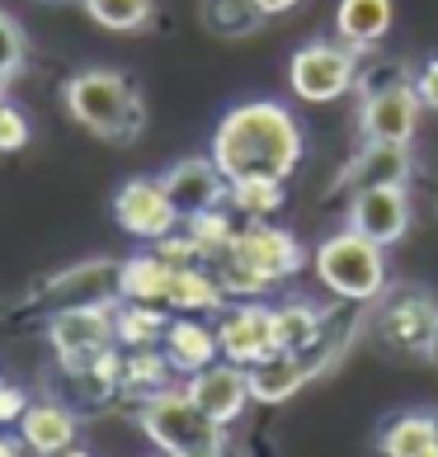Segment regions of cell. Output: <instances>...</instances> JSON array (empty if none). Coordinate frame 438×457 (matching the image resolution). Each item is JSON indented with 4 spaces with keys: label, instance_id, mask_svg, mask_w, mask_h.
Segmentation results:
<instances>
[{
    "label": "cell",
    "instance_id": "cell-34",
    "mask_svg": "<svg viewBox=\"0 0 438 457\" xmlns=\"http://www.w3.org/2000/svg\"><path fill=\"white\" fill-rule=\"evenodd\" d=\"M29 146V118L0 99V151H24Z\"/></svg>",
    "mask_w": 438,
    "mask_h": 457
},
{
    "label": "cell",
    "instance_id": "cell-25",
    "mask_svg": "<svg viewBox=\"0 0 438 457\" xmlns=\"http://www.w3.org/2000/svg\"><path fill=\"white\" fill-rule=\"evenodd\" d=\"M118 386H123V392H132L137 401L165 392V386H170V359H165V353H156V345H151V349H128L123 382H118Z\"/></svg>",
    "mask_w": 438,
    "mask_h": 457
},
{
    "label": "cell",
    "instance_id": "cell-11",
    "mask_svg": "<svg viewBox=\"0 0 438 457\" xmlns=\"http://www.w3.org/2000/svg\"><path fill=\"white\" fill-rule=\"evenodd\" d=\"M203 411L217 420V425H231V420H241L245 415V405L255 401L250 396V372L241 363H208V368H198L189 372V386H184Z\"/></svg>",
    "mask_w": 438,
    "mask_h": 457
},
{
    "label": "cell",
    "instance_id": "cell-31",
    "mask_svg": "<svg viewBox=\"0 0 438 457\" xmlns=\"http://www.w3.org/2000/svg\"><path fill=\"white\" fill-rule=\"evenodd\" d=\"M20 66H24V33L5 10H0V90L20 76Z\"/></svg>",
    "mask_w": 438,
    "mask_h": 457
},
{
    "label": "cell",
    "instance_id": "cell-26",
    "mask_svg": "<svg viewBox=\"0 0 438 457\" xmlns=\"http://www.w3.org/2000/svg\"><path fill=\"white\" fill-rule=\"evenodd\" d=\"M217 302H222V283L212 274H203L198 264L175 269V278H170V307L175 312H212Z\"/></svg>",
    "mask_w": 438,
    "mask_h": 457
},
{
    "label": "cell",
    "instance_id": "cell-28",
    "mask_svg": "<svg viewBox=\"0 0 438 457\" xmlns=\"http://www.w3.org/2000/svg\"><path fill=\"white\" fill-rule=\"evenodd\" d=\"M151 10H156V0H86L90 20L113 33H137L151 20Z\"/></svg>",
    "mask_w": 438,
    "mask_h": 457
},
{
    "label": "cell",
    "instance_id": "cell-37",
    "mask_svg": "<svg viewBox=\"0 0 438 457\" xmlns=\"http://www.w3.org/2000/svg\"><path fill=\"white\" fill-rule=\"evenodd\" d=\"M255 5H260L264 14H288V10L297 5V0H255Z\"/></svg>",
    "mask_w": 438,
    "mask_h": 457
},
{
    "label": "cell",
    "instance_id": "cell-14",
    "mask_svg": "<svg viewBox=\"0 0 438 457\" xmlns=\"http://www.w3.org/2000/svg\"><path fill=\"white\" fill-rule=\"evenodd\" d=\"M382 330H386V340L401 345L406 353H429L438 345V307L425 293H406L382 316Z\"/></svg>",
    "mask_w": 438,
    "mask_h": 457
},
{
    "label": "cell",
    "instance_id": "cell-39",
    "mask_svg": "<svg viewBox=\"0 0 438 457\" xmlns=\"http://www.w3.org/2000/svg\"><path fill=\"white\" fill-rule=\"evenodd\" d=\"M0 457H20V448H14L10 438H0Z\"/></svg>",
    "mask_w": 438,
    "mask_h": 457
},
{
    "label": "cell",
    "instance_id": "cell-7",
    "mask_svg": "<svg viewBox=\"0 0 438 457\" xmlns=\"http://www.w3.org/2000/svg\"><path fill=\"white\" fill-rule=\"evenodd\" d=\"M419 90L410 86V80H386L382 90H373L363 99V137L368 142H386V146H406L415 137L419 128Z\"/></svg>",
    "mask_w": 438,
    "mask_h": 457
},
{
    "label": "cell",
    "instance_id": "cell-16",
    "mask_svg": "<svg viewBox=\"0 0 438 457\" xmlns=\"http://www.w3.org/2000/svg\"><path fill=\"white\" fill-rule=\"evenodd\" d=\"M161 353L170 359L175 372H198L222 353V345H217V330L203 326V320H170L165 340H161Z\"/></svg>",
    "mask_w": 438,
    "mask_h": 457
},
{
    "label": "cell",
    "instance_id": "cell-3",
    "mask_svg": "<svg viewBox=\"0 0 438 457\" xmlns=\"http://www.w3.org/2000/svg\"><path fill=\"white\" fill-rule=\"evenodd\" d=\"M316 274L340 302H373L386 287V255L363 231H340L316 245Z\"/></svg>",
    "mask_w": 438,
    "mask_h": 457
},
{
    "label": "cell",
    "instance_id": "cell-17",
    "mask_svg": "<svg viewBox=\"0 0 438 457\" xmlns=\"http://www.w3.org/2000/svg\"><path fill=\"white\" fill-rule=\"evenodd\" d=\"M250 372V396H255L260 405H278L288 401L293 392H302V382H307V363H302V353H269V359H260Z\"/></svg>",
    "mask_w": 438,
    "mask_h": 457
},
{
    "label": "cell",
    "instance_id": "cell-21",
    "mask_svg": "<svg viewBox=\"0 0 438 457\" xmlns=\"http://www.w3.org/2000/svg\"><path fill=\"white\" fill-rule=\"evenodd\" d=\"M406 175H410L406 146H386V142H368L359 156H353V165L344 170V179L353 184V189H373V184H406Z\"/></svg>",
    "mask_w": 438,
    "mask_h": 457
},
{
    "label": "cell",
    "instance_id": "cell-32",
    "mask_svg": "<svg viewBox=\"0 0 438 457\" xmlns=\"http://www.w3.org/2000/svg\"><path fill=\"white\" fill-rule=\"evenodd\" d=\"M217 283H222V293H236V297H255V293L269 287V283H260L255 274H250L231 250H227V255H217Z\"/></svg>",
    "mask_w": 438,
    "mask_h": 457
},
{
    "label": "cell",
    "instance_id": "cell-18",
    "mask_svg": "<svg viewBox=\"0 0 438 457\" xmlns=\"http://www.w3.org/2000/svg\"><path fill=\"white\" fill-rule=\"evenodd\" d=\"M335 29H340V38L353 53H363V47L382 43L386 29H392V0H340Z\"/></svg>",
    "mask_w": 438,
    "mask_h": 457
},
{
    "label": "cell",
    "instance_id": "cell-19",
    "mask_svg": "<svg viewBox=\"0 0 438 457\" xmlns=\"http://www.w3.org/2000/svg\"><path fill=\"white\" fill-rule=\"evenodd\" d=\"M53 293L62 307H86V302H118V264L99 260V264H80L66 269L53 283Z\"/></svg>",
    "mask_w": 438,
    "mask_h": 457
},
{
    "label": "cell",
    "instance_id": "cell-35",
    "mask_svg": "<svg viewBox=\"0 0 438 457\" xmlns=\"http://www.w3.org/2000/svg\"><path fill=\"white\" fill-rule=\"evenodd\" d=\"M415 90H419V104L425 109H438V57L425 62V71L415 76Z\"/></svg>",
    "mask_w": 438,
    "mask_h": 457
},
{
    "label": "cell",
    "instance_id": "cell-22",
    "mask_svg": "<svg viewBox=\"0 0 438 457\" xmlns=\"http://www.w3.org/2000/svg\"><path fill=\"white\" fill-rule=\"evenodd\" d=\"M165 312L151 307V302H113V330H118V345L123 349H151L165 340Z\"/></svg>",
    "mask_w": 438,
    "mask_h": 457
},
{
    "label": "cell",
    "instance_id": "cell-1",
    "mask_svg": "<svg viewBox=\"0 0 438 457\" xmlns=\"http://www.w3.org/2000/svg\"><path fill=\"white\" fill-rule=\"evenodd\" d=\"M212 161L227 179H288L302 165V128L274 99H250L222 113Z\"/></svg>",
    "mask_w": 438,
    "mask_h": 457
},
{
    "label": "cell",
    "instance_id": "cell-12",
    "mask_svg": "<svg viewBox=\"0 0 438 457\" xmlns=\"http://www.w3.org/2000/svg\"><path fill=\"white\" fill-rule=\"evenodd\" d=\"M161 184H165V194H170V203H175L179 217L222 208V203H227V189H231V179L217 170L212 156H194V161L170 165V170L161 175Z\"/></svg>",
    "mask_w": 438,
    "mask_h": 457
},
{
    "label": "cell",
    "instance_id": "cell-8",
    "mask_svg": "<svg viewBox=\"0 0 438 457\" xmlns=\"http://www.w3.org/2000/svg\"><path fill=\"white\" fill-rule=\"evenodd\" d=\"M113 217L118 227L128 236H137V241H161V236H170L179 212L170 194H165L161 179H128L123 189L113 194Z\"/></svg>",
    "mask_w": 438,
    "mask_h": 457
},
{
    "label": "cell",
    "instance_id": "cell-40",
    "mask_svg": "<svg viewBox=\"0 0 438 457\" xmlns=\"http://www.w3.org/2000/svg\"><path fill=\"white\" fill-rule=\"evenodd\" d=\"M57 457H90V453H80V448H66V453H57Z\"/></svg>",
    "mask_w": 438,
    "mask_h": 457
},
{
    "label": "cell",
    "instance_id": "cell-20",
    "mask_svg": "<svg viewBox=\"0 0 438 457\" xmlns=\"http://www.w3.org/2000/svg\"><path fill=\"white\" fill-rule=\"evenodd\" d=\"M170 278H175V269L161 255H137V260L118 264V297L161 307V302H170Z\"/></svg>",
    "mask_w": 438,
    "mask_h": 457
},
{
    "label": "cell",
    "instance_id": "cell-30",
    "mask_svg": "<svg viewBox=\"0 0 438 457\" xmlns=\"http://www.w3.org/2000/svg\"><path fill=\"white\" fill-rule=\"evenodd\" d=\"M189 222V236L198 241V250H203V260L212 255H227L231 241H236V227H231V217L222 208H208V212H194V217H184Z\"/></svg>",
    "mask_w": 438,
    "mask_h": 457
},
{
    "label": "cell",
    "instance_id": "cell-13",
    "mask_svg": "<svg viewBox=\"0 0 438 457\" xmlns=\"http://www.w3.org/2000/svg\"><path fill=\"white\" fill-rule=\"evenodd\" d=\"M217 345H222V353L231 363L241 368H255L260 359H269V353H278V340H274V312L260 307V302H245V307H236L222 330H217Z\"/></svg>",
    "mask_w": 438,
    "mask_h": 457
},
{
    "label": "cell",
    "instance_id": "cell-38",
    "mask_svg": "<svg viewBox=\"0 0 438 457\" xmlns=\"http://www.w3.org/2000/svg\"><path fill=\"white\" fill-rule=\"evenodd\" d=\"M165 457H222V448H203V453H165Z\"/></svg>",
    "mask_w": 438,
    "mask_h": 457
},
{
    "label": "cell",
    "instance_id": "cell-29",
    "mask_svg": "<svg viewBox=\"0 0 438 457\" xmlns=\"http://www.w3.org/2000/svg\"><path fill=\"white\" fill-rule=\"evenodd\" d=\"M227 203L236 212H250V217H269L283 203V179H231Z\"/></svg>",
    "mask_w": 438,
    "mask_h": 457
},
{
    "label": "cell",
    "instance_id": "cell-5",
    "mask_svg": "<svg viewBox=\"0 0 438 457\" xmlns=\"http://www.w3.org/2000/svg\"><path fill=\"white\" fill-rule=\"evenodd\" d=\"M353 76H359V62L340 43H307L288 62V86L307 104H330V99L349 95Z\"/></svg>",
    "mask_w": 438,
    "mask_h": 457
},
{
    "label": "cell",
    "instance_id": "cell-15",
    "mask_svg": "<svg viewBox=\"0 0 438 457\" xmlns=\"http://www.w3.org/2000/svg\"><path fill=\"white\" fill-rule=\"evenodd\" d=\"M20 429H24V448L33 457H57L66 448H76V415L57 401H38L20 415Z\"/></svg>",
    "mask_w": 438,
    "mask_h": 457
},
{
    "label": "cell",
    "instance_id": "cell-4",
    "mask_svg": "<svg viewBox=\"0 0 438 457\" xmlns=\"http://www.w3.org/2000/svg\"><path fill=\"white\" fill-rule=\"evenodd\" d=\"M137 420H142V434L161 453H203V448H222L227 444V434H222L227 425H217L189 392H175V386L146 396Z\"/></svg>",
    "mask_w": 438,
    "mask_h": 457
},
{
    "label": "cell",
    "instance_id": "cell-23",
    "mask_svg": "<svg viewBox=\"0 0 438 457\" xmlns=\"http://www.w3.org/2000/svg\"><path fill=\"white\" fill-rule=\"evenodd\" d=\"M382 457H438V420L401 415L382 429Z\"/></svg>",
    "mask_w": 438,
    "mask_h": 457
},
{
    "label": "cell",
    "instance_id": "cell-33",
    "mask_svg": "<svg viewBox=\"0 0 438 457\" xmlns=\"http://www.w3.org/2000/svg\"><path fill=\"white\" fill-rule=\"evenodd\" d=\"M156 255L170 264V269H189V264L203 260V250H198V241H194L189 231H184V236L170 231V236H161V241H156Z\"/></svg>",
    "mask_w": 438,
    "mask_h": 457
},
{
    "label": "cell",
    "instance_id": "cell-9",
    "mask_svg": "<svg viewBox=\"0 0 438 457\" xmlns=\"http://www.w3.org/2000/svg\"><path fill=\"white\" fill-rule=\"evenodd\" d=\"M349 227L363 231L377 245H396L410 231V198L406 184H373V189H353L349 203Z\"/></svg>",
    "mask_w": 438,
    "mask_h": 457
},
{
    "label": "cell",
    "instance_id": "cell-41",
    "mask_svg": "<svg viewBox=\"0 0 438 457\" xmlns=\"http://www.w3.org/2000/svg\"><path fill=\"white\" fill-rule=\"evenodd\" d=\"M43 5H57V0H43Z\"/></svg>",
    "mask_w": 438,
    "mask_h": 457
},
{
    "label": "cell",
    "instance_id": "cell-2",
    "mask_svg": "<svg viewBox=\"0 0 438 457\" xmlns=\"http://www.w3.org/2000/svg\"><path fill=\"white\" fill-rule=\"evenodd\" d=\"M66 109L80 128L109 142H132L142 132V99L118 71H80L66 80Z\"/></svg>",
    "mask_w": 438,
    "mask_h": 457
},
{
    "label": "cell",
    "instance_id": "cell-24",
    "mask_svg": "<svg viewBox=\"0 0 438 457\" xmlns=\"http://www.w3.org/2000/svg\"><path fill=\"white\" fill-rule=\"evenodd\" d=\"M321 312L307 307V302H288V307L274 312V340L283 353H311L321 345Z\"/></svg>",
    "mask_w": 438,
    "mask_h": 457
},
{
    "label": "cell",
    "instance_id": "cell-36",
    "mask_svg": "<svg viewBox=\"0 0 438 457\" xmlns=\"http://www.w3.org/2000/svg\"><path fill=\"white\" fill-rule=\"evenodd\" d=\"M29 411L24 405V396L14 392V386H0V425H10V420H20Z\"/></svg>",
    "mask_w": 438,
    "mask_h": 457
},
{
    "label": "cell",
    "instance_id": "cell-6",
    "mask_svg": "<svg viewBox=\"0 0 438 457\" xmlns=\"http://www.w3.org/2000/svg\"><path fill=\"white\" fill-rule=\"evenodd\" d=\"M47 340H53L57 359L71 363L76 372L86 368L95 353H104L118 345L113 330V302H86V307H62L47 320Z\"/></svg>",
    "mask_w": 438,
    "mask_h": 457
},
{
    "label": "cell",
    "instance_id": "cell-27",
    "mask_svg": "<svg viewBox=\"0 0 438 457\" xmlns=\"http://www.w3.org/2000/svg\"><path fill=\"white\" fill-rule=\"evenodd\" d=\"M260 20L264 10L255 0H203V24L222 38H245V33L260 29Z\"/></svg>",
    "mask_w": 438,
    "mask_h": 457
},
{
    "label": "cell",
    "instance_id": "cell-10",
    "mask_svg": "<svg viewBox=\"0 0 438 457\" xmlns=\"http://www.w3.org/2000/svg\"><path fill=\"white\" fill-rule=\"evenodd\" d=\"M231 255L241 260L260 283H278V278H288V274L302 269V245L293 241L288 231H278L269 222H250L245 231H236Z\"/></svg>",
    "mask_w": 438,
    "mask_h": 457
}]
</instances>
